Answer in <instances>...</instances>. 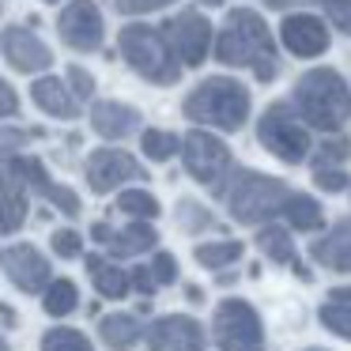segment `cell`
<instances>
[{"mask_svg": "<svg viewBox=\"0 0 351 351\" xmlns=\"http://www.w3.org/2000/svg\"><path fill=\"white\" fill-rule=\"evenodd\" d=\"M84 178H87V185H91L95 193H114V189H121V185H129V182H144L147 170L140 167L129 152H121V147H99V152L87 155Z\"/></svg>", "mask_w": 351, "mask_h": 351, "instance_id": "cell-13", "label": "cell"}, {"mask_svg": "<svg viewBox=\"0 0 351 351\" xmlns=\"http://www.w3.org/2000/svg\"><path fill=\"white\" fill-rule=\"evenodd\" d=\"M174 0H114V12L117 16H152V12L170 8Z\"/></svg>", "mask_w": 351, "mask_h": 351, "instance_id": "cell-37", "label": "cell"}, {"mask_svg": "<svg viewBox=\"0 0 351 351\" xmlns=\"http://www.w3.org/2000/svg\"><path fill=\"white\" fill-rule=\"evenodd\" d=\"M227 212L234 215L238 223L245 227H257V223H268L283 212L291 189L280 182V178H268V174H257V170H245V167H234L230 178L223 182L219 189Z\"/></svg>", "mask_w": 351, "mask_h": 351, "instance_id": "cell-3", "label": "cell"}, {"mask_svg": "<svg viewBox=\"0 0 351 351\" xmlns=\"http://www.w3.org/2000/svg\"><path fill=\"white\" fill-rule=\"evenodd\" d=\"M306 351H325V348H306Z\"/></svg>", "mask_w": 351, "mask_h": 351, "instance_id": "cell-48", "label": "cell"}, {"mask_svg": "<svg viewBox=\"0 0 351 351\" xmlns=\"http://www.w3.org/2000/svg\"><path fill=\"white\" fill-rule=\"evenodd\" d=\"M174 215H178V227L185 230V234H204V230H215L219 223H215V215L208 212L200 200H178V208H174Z\"/></svg>", "mask_w": 351, "mask_h": 351, "instance_id": "cell-31", "label": "cell"}, {"mask_svg": "<svg viewBox=\"0 0 351 351\" xmlns=\"http://www.w3.org/2000/svg\"><path fill=\"white\" fill-rule=\"evenodd\" d=\"M257 250L265 253L272 265H295V245H291V230L287 227H272L265 223L257 234Z\"/></svg>", "mask_w": 351, "mask_h": 351, "instance_id": "cell-26", "label": "cell"}, {"mask_svg": "<svg viewBox=\"0 0 351 351\" xmlns=\"http://www.w3.org/2000/svg\"><path fill=\"white\" fill-rule=\"evenodd\" d=\"M34 136H46V132L42 129H23V125H4V129H0V159L19 155Z\"/></svg>", "mask_w": 351, "mask_h": 351, "instance_id": "cell-33", "label": "cell"}, {"mask_svg": "<svg viewBox=\"0 0 351 351\" xmlns=\"http://www.w3.org/2000/svg\"><path fill=\"white\" fill-rule=\"evenodd\" d=\"M129 283H132V291H140V295H155V291H159V283H155V276H152L147 265L129 268Z\"/></svg>", "mask_w": 351, "mask_h": 351, "instance_id": "cell-41", "label": "cell"}, {"mask_svg": "<svg viewBox=\"0 0 351 351\" xmlns=\"http://www.w3.org/2000/svg\"><path fill=\"white\" fill-rule=\"evenodd\" d=\"M257 140L265 144V152H272L280 162H291V167L310 155V132H306V125L291 110V102H272L261 114Z\"/></svg>", "mask_w": 351, "mask_h": 351, "instance_id": "cell-6", "label": "cell"}, {"mask_svg": "<svg viewBox=\"0 0 351 351\" xmlns=\"http://www.w3.org/2000/svg\"><path fill=\"white\" fill-rule=\"evenodd\" d=\"M212 53L227 69H250L261 84H272L280 76V57H276V42L268 34L265 19L253 8H234L227 12L219 34L212 42Z\"/></svg>", "mask_w": 351, "mask_h": 351, "instance_id": "cell-1", "label": "cell"}, {"mask_svg": "<svg viewBox=\"0 0 351 351\" xmlns=\"http://www.w3.org/2000/svg\"><path fill=\"white\" fill-rule=\"evenodd\" d=\"M200 4H208V8H219L223 0H200Z\"/></svg>", "mask_w": 351, "mask_h": 351, "instance_id": "cell-46", "label": "cell"}, {"mask_svg": "<svg viewBox=\"0 0 351 351\" xmlns=\"http://www.w3.org/2000/svg\"><path fill=\"white\" fill-rule=\"evenodd\" d=\"M313 182H317L325 193H340V189H348V174H343L340 167H317V170H313Z\"/></svg>", "mask_w": 351, "mask_h": 351, "instance_id": "cell-40", "label": "cell"}, {"mask_svg": "<svg viewBox=\"0 0 351 351\" xmlns=\"http://www.w3.org/2000/svg\"><path fill=\"white\" fill-rule=\"evenodd\" d=\"M0 53H4L8 69L19 76H46L53 69V49L23 23H12L0 31Z\"/></svg>", "mask_w": 351, "mask_h": 351, "instance_id": "cell-11", "label": "cell"}, {"mask_svg": "<svg viewBox=\"0 0 351 351\" xmlns=\"http://www.w3.org/2000/svg\"><path fill=\"white\" fill-rule=\"evenodd\" d=\"M280 38L283 46L295 57H321L328 49V31L317 16H306V12H295L280 23Z\"/></svg>", "mask_w": 351, "mask_h": 351, "instance_id": "cell-18", "label": "cell"}, {"mask_svg": "<svg viewBox=\"0 0 351 351\" xmlns=\"http://www.w3.org/2000/svg\"><path fill=\"white\" fill-rule=\"evenodd\" d=\"M245 245L238 242V238H223V242H204L193 250V257H197L200 268H212V272H223V268H230L238 257H242Z\"/></svg>", "mask_w": 351, "mask_h": 351, "instance_id": "cell-25", "label": "cell"}, {"mask_svg": "<svg viewBox=\"0 0 351 351\" xmlns=\"http://www.w3.org/2000/svg\"><path fill=\"white\" fill-rule=\"evenodd\" d=\"M317 317H321V325H325L328 332L351 340V287H336L332 295L321 302Z\"/></svg>", "mask_w": 351, "mask_h": 351, "instance_id": "cell-24", "label": "cell"}, {"mask_svg": "<svg viewBox=\"0 0 351 351\" xmlns=\"http://www.w3.org/2000/svg\"><path fill=\"white\" fill-rule=\"evenodd\" d=\"M144 336V325H140L136 313H106L99 325V340L114 351H132Z\"/></svg>", "mask_w": 351, "mask_h": 351, "instance_id": "cell-23", "label": "cell"}, {"mask_svg": "<svg viewBox=\"0 0 351 351\" xmlns=\"http://www.w3.org/2000/svg\"><path fill=\"white\" fill-rule=\"evenodd\" d=\"M64 84H69V91L76 95V102H91L95 99V76L84 69V64H69Z\"/></svg>", "mask_w": 351, "mask_h": 351, "instance_id": "cell-34", "label": "cell"}, {"mask_svg": "<svg viewBox=\"0 0 351 351\" xmlns=\"http://www.w3.org/2000/svg\"><path fill=\"white\" fill-rule=\"evenodd\" d=\"M49 245H53V253H57V257H64V261H72V257H80V253H84V238H80L72 227H61V230H53V238H49Z\"/></svg>", "mask_w": 351, "mask_h": 351, "instance_id": "cell-36", "label": "cell"}, {"mask_svg": "<svg viewBox=\"0 0 351 351\" xmlns=\"http://www.w3.org/2000/svg\"><path fill=\"white\" fill-rule=\"evenodd\" d=\"M19 114V95L8 80H0V121H8V117Z\"/></svg>", "mask_w": 351, "mask_h": 351, "instance_id": "cell-42", "label": "cell"}, {"mask_svg": "<svg viewBox=\"0 0 351 351\" xmlns=\"http://www.w3.org/2000/svg\"><path fill=\"white\" fill-rule=\"evenodd\" d=\"M19 167H23V178H27V189L34 193V197L49 200V204L57 208V212H64L69 219H76L80 212H84V204H80V197L69 189V185L53 182L46 170V162L42 159H31V155H19Z\"/></svg>", "mask_w": 351, "mask_h": 351, "instance_id": "cell-17", "label": "cell"}, {"mask_svg": "<svg viewBox=\"0 0 351 351\" xmlns=\"http://www.w3.org/2000/svg\"><path fill=\"white\" fill-rule=\"evenodd\" d=\"M295 114L321 132H340L351 117V91L340 72L313 69L295 84Z\"/></svg>", "mask_w": 351, "mask_h": 351, "instance_id": "cell-4", "label": "cell"}, {"mask_svg": "<svg viewBox=\"0 0 351 351\" xmlns=\"http://www.w3.org/2000/svg\"><path fill=\"white\" fill-rule=\"evenodd\" d=\"M144 336L152 351H204V328L185 313H167V317L152 321Z\"/></svg>", "mask_w": 351, "mask_h": 351, "instance_id": "cell-15", "label": "cell"}, {"mask_svg": "<svg viewBox=\"0 0 351 351\" xmlns=\"http://www.w3.org/2000/svg\"><path fill=\"white\" fill-rule=\"evenodd\" d=\"M250 91L245 84L230 76H208L185 95L182 114L197 125H208V129L219 132H238L245 121H250Z\"/></svg>", "mask_w": 351, "mask_h": 351, "instance_id": "cell-2", "label": "cell"}, {"mask_svg": "<svg viewBox=\"0 0 351 351\" xmlns=\"http://www.w3.org/2000/svg\"><path fill=\"white\" fill-rule=\"evenodd\" d=\"M57 38L72 53H99L106 42V19L95 0H69L57 12Z\"/></svg>", "mask_w": 351, "mask_h": 351, "instance_id": "cell-9", "label": "cell"}, {"mask_svg": "<svg viewBox=\"0 0 351 351\" xmlns=\"http://www.w3.org/2000/svg\"><path fill=\"white\" fill-rule=\"evenodd\" d=\"M31 99L42 114L57 117V121H76L80 106H84V102H76V95L69 91V84L61 76H38L31 84Z\"/></svg>", "mask_w": 351, "mask_h": 351, "instance_id": "cell-20", "label": "cell"}, {"mask_svg": "<svg viewBox=\"0 0 351 351\" xmlns=\"http://www.w3.org/2000/svg\"><path fill=\"white\" fill-rule=\"evenodd\" d=\"M0 351H12V343H8V340H4V336H0Z\"/></svg>", "mask_w": 351, "mask_h": 351, "instance_id": "cell-47", "label": "cell"}, {"mask_svg": "<svg viewBox=\"0 0 351 351\" xmlns=\"http://www.w3.org/2000/svg\"><path fill=\"white\" fill-rule=\"evenodd\" d=\"M0 268H4V276H8L23 295H38V291H46L49 280H53V265H49V257L34 242L4 245V250H0Z\"/></svg>", "mask_w": 351, "mask_h": 351, "instance_id": "cell-12", "label": "cell"}, {"mask_svg": "<svg viewBox=\"0 0 351 351\" xmlns=\"http://www.w3.org/2000/svg\"><path fill=\"white\" fill-rule=\"evenodd\" d=\"M351 155V140L343 136H328L321 140V152H317V167H340L343 159Z\"/></svg>", "mask_w": 351, "mask_h": 351, "instance_id": "cell-35", "label": "cell"}, {"mask_svg": "<svg viewBox=\"0 0 351 351\" xmlns=\"http://www.w3.org/2000/svg\"><path fill=\"white\" fill-rule=\"evenodd\" d=\"M140 152L152 162H167L182 152V136H174V132H167V129H144L140 132Z\"/></svg>", "mask_w": 351, "mask_h": 351, "instance_id": "cell-30", "label": "cell"}, {"mask_svg": "<svg viewBox=\"0 0 351 351\" xmlns=\"http://www.w3.org/2000/svg\"><path fill=\"white\" fill-rule=\"evenodd\" d=\"M31 215V189H27L19 155L0 159V234H16L23 230Z\"/></svg>", "mask_w": 351, "mask_h": 351, "instance_id": "cell-14", "label": "cell"}, {"mask_svg": "<svg viewBox=\"0 0 351 351\" xmlns=\"http://www.w3.org/2000/svg\"><path fill=\"white\" fill-rule=\"evenodd\" d=\"M283 215H287V223L295 230H317L321 223H325L321 204L313 197H306V193H291L287 204H283Z\"/></svg>", "mask_w": 351, "mask_h": 351, "instance_id": "cell-27", "label": "cell"}, {"mask_svg": "<svg viewBox=\"0 0 351 351\" xmlns=\"http://www.w3.org/2000/svg\"><path fill=\"white\" fill-rule=\"evenodd\" d=\"M147 268H152V276H155V283H159V287H167V283L178 280V261H174V253H155V261H152Z\"/></svg>", "mask_w": 351, "mask_h": 351, "instance_id": "cell-39", "label": "cell"}, {"mask_svg": "<svg viewBox=\"0 0 351 351\" xmlns=\"http://www.w3.org/2000/svg\"><path fill=\"white\" fill-rule=\"evenodd\" d=\"M46 4H61V0H46Z\"/></svg>", "mask_w": 351, "mask_h": 351, "instance_id": "cell-49", "label": "cell"}, {"mask_svg": "<svg viewBox=\"0 0 351 351\" xmlns=\"http://www.w3.org/2000/svg\"><path fill=\"white\" fill-rule=\"evenodd\" d=\"M91 238L110 253V257H140V253L155 250V242H159V230L147 227V223H136V219H132L129 227L95 223V227H91Z\"/></svg>", "mask_w": 351, "mask_h": 351, "instance_id": "cell-16", "label": "cell"}, {"mask_svg": "<svg viewBox=\"0 0 351 351\" xmlns=\"http://www.w3.org/2000/svg\"><path fill=\"white\" fill-rule=\"evenodd\" d=\"M42 351H95V348H91V340H87L80 328L53 325L46 336H42Z\"/></svg>", "mask_w": 351, "mask_h": 351, "instance_id": "cell-32", "label": "cell"}, {"mask_svg": "<svg viewBox=\"0 0 351 351\" xmlns=\"http://www.w3.org/2000/svg\"><path fill=\"white\" fill-rule=\"evenodd\" d=\"M87 276H91L95 291H99L102 298H125L132 291L129 272H125V268H117L110 257H99V253H91V257H87Z\"/></svg>", "mask_w": 351, "mask_h": 351, "instance_id": "cell-22", "label": "cell"}, {"mask_svg": "<svg viewBox=\"0 0 351 351\" xmlns=\"http://www.w3.org/2000/svg\"><path fill=\"white\" fill-rule=\"evenodd\" d=\"M321 4H325V12H328L336 31L351 38V0H321Z\"/></svg>", "mask_w": 351, "mask_h": 351, "instance_id": "cell-38", "label": "cell"}, {"mask_svg": "<svg viewBox=\"0 0 351 351\" xmlns=\"http://www.w3.org/2000/svg\"><path fill=\"white\" fill-rule=\"evenodd\" d=\"M117 49H121V61L136 72L140 80L155 87H174L182 80V64H178L170 42L162 38L159 27L152 23H125L117 34Z\"/></svg>", "mask_w": 351, "mask_h": 351, "instance_id": "cell-5", "label": "cell"}, {"mask_svg": "<svg viewBox=\"0 0 351 351\" xmlns=\"http://www.w3.org/2000/svg\"><path fill=\"white\" fill-rule=\"evenodd\" d=\"M140 110L129 106V102H117V99H99L91 106V129L99 132L102 140H125L140 129Z\"/></svg>", "mask_w": 351, "mask_h": 351, "instance_id": "cell-19", "label": "cell"}, {"mask_svg": "<svg viewBox=\"0 0 351 351\" xmlns=\"http://www.w3.org/2000/svg\"><path fill=\"white\" fill-rule=\"evenodd\" d=\"M212 332L219 351H265V328L245 298H223L215 306Z\"/></svg>", "mask_w": 351, "mask_h": 351, "instance_id": "cell-8", "label": "cell"}, {"mask_svg": "<svg viewBox=\"0 0 351 351\" xmlns=\"http://www.w3.org/2000/svg\"><path fill=\"white\" fill-rule=\"evenodd\" d=\"M42 306L49 317H69L80 306V287L72 280H49V287L42 291Z\"/></svg>", "mask_w": 351, "mask_h": 351, "instance_id": "cell-28", "label": "cell"}, {"mask_svg": "<svg viewBox=\"0 0 351 351\" xmlns=\"http://www.w3.org/2000/svg\"><path fill=\"white\" fill-rule=\"evenodd\" d=\"M0 317H4V325H8V328H16V325H19L16 310H12V306H4V302H0Z\"/></svg>", "mask_w": 351, "mask_h": 351, "instance_id": "cell-44", "label": "cell"}, {"mask_svg": "<svg viewBox=\"0 0 351 351\" xmlns=\"http://www.w3.org/2000/svg\"><path fill=\"white\" fill-rule=\"evenodd\" d=\"M268 8H298V4H321V0H265Z\"/></svg>", "mask_w": 351, "mask_h": 351, "instance_id": "cell-43", "label": "cell"}, {"mask_svg": "<svg viewBox=\"0 0 351 351\" xmlns=\"http://www.w3.org/2000/svg\"><path fill=\"white\" fill-rule=\"evenodd\" d=\"M0 12H4V0H0Z\"/></svg>", "mask_w": 351, "mask_h": 351, "instance_id": "cell-50", "label": "cell"}, {"mask_svg": "<svg viewBox=\"0 0 351 351\" xmlns=\"http://www.w3.org/2000/svg\"><path fill=\"white\" fill-rule=\"evenodd\" d=\"M182 162L185 170H189L193 182L208 185L212 193L223 189V182L230 178V170H234V159H230V147L223 144L219 136H212V132L204 129H193L182 136Z\"/></svg>", "mask_w": 351, "mask_h": 351, "instance_id": "cell-7", "label": "cell"}, {"mask_svg": "<svg viewBox=\"0 0 351 351\" xmlns=\"http://www.w3.org/2000/svg\"><path fill=\"white\" fill-rule=\"evenodd\" d=\"M117 212L121 215H129V219H136V223H152V219H159V200H155V193H147V189H125L121 197H117Z\"/></svg>", "mask_w": 351, "mask_h": 351, "instance_id": "cell-29", "label": "cell"}, {"mask_svg": "<svg viewBox=\"0 0 351 351\" xmlns=\"http://www.w3.org/2000/svg\"><path fill=\"white\" fill-rule=\"evenodd\" d=\"M159 31H162V38L170 42V49H174V57H178L182 69H197V64H204V57L212 53V42H215L212 38V23L193 8L170 16Z\"/></svg>", "mask_w": 351, "mask_h": 351, "instance_id": "cell-10", "label": "cell"}, {"mask_svg": "<svg viewBox=\"0 0 351 351\" xmlns=\"http://www.w3.org/2000/svg\"><path fill=\"white\" fill-rule=\"evenodd\" d=\"M185 295H189V302H204V291H200V287H189Z\"/></svg>", "mask_w": 351, "mask_h": 351, "instance_id": "cell-45", "label": "cell"}, {"mask_svg": "<svg viewBox=\"0 0 351 351\" xmlns=\"http://www.w3.org/2000/svg\"><path fill=\"white\" fill-rule=\"evenodd\" d=\"M310 253L317 265L332 268V272H351V219H340L325 238L310 245Z\"/></svg>", "mask_w": 351, "mask_h": 351, "instance_id": "cell-21", "label": "cell"}]
</instances>
